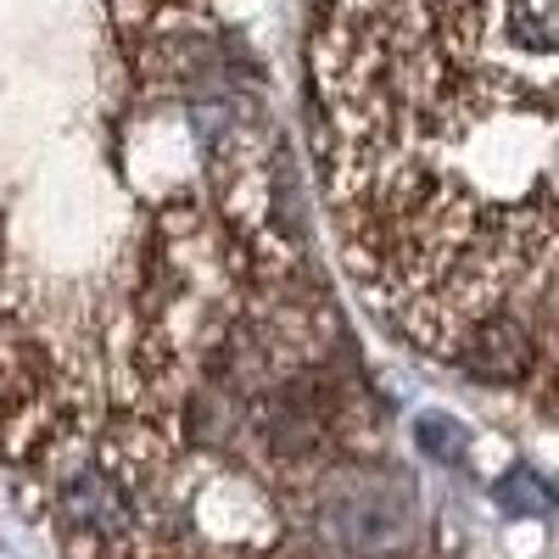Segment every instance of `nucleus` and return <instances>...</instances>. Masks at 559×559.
<instances>
[{
	"instance_id": "nucleus-1",
	"label": "nucleus",
	"mask_w": 559,
	"mask_h": 559,
	"mask_svg": "<svg viewBox=\"0 0 559 559\" xmlns=\"http://www.w3.org/2000/svg\"><path fill=\"white\" fill-rule=\"evenodd\" d=\"M0 364L7 453L73 559H426L336 297L269 202H174L112 324Z\"/></svg>"
},
{
	"instance_id": "nucleus-3",
	"label": "nucleus",
	"mask_w": 559,
	"mask_h": 559,
	"mask_svg": "<svg viewBox=\"0 0 559 559\" xmlns=\"http://www.w3.org/2000/svg\"><path fill=\"white\" fill-rule=\"evenodd\" d=\"M492 498H498V509H503V515H532V521H543L548 509H554V492H548V481H543L537 471H526V464H515L509 476H498Z\"/></svg>"
},
{
	"instance_id": "nucleus-4",
	"label": "nucleus",
	"mask_w": 559,
	"mask_h": 559,
	"mask_svg": "<svg viewBox=\"0 0 559 559\" xmlns=\"http://www.w3.org/2000/svg\"><path fill=\"white\" fill-rule=\"evenodd\" d=\"M414 442H419L426 459H442V464H459L464 453H471V431H464L453 414H419L414 419Z\"/></svg>"
},
{
	"instance_id": "nucleus-2",
	"label": "nucleus",
	"mask_w": 559,
	"mask_h": 559,
	"mask_svg": "<svg viewBox=\"0 0 559 559\" xmlns=\"http://www.w3.org/2000/svg\"><path fill=\"white\" fill-rule=\"evenodd\" d=\"M324 197L403 342L487 386H559V51L503 0H331Z\"/></svg>"
}]
</instances>
